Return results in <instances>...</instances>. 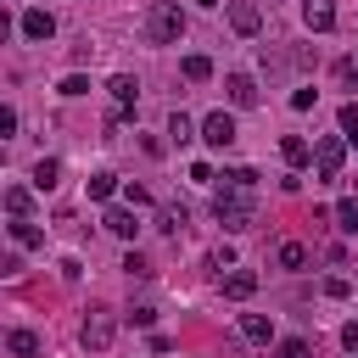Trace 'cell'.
<instances>
[{
	"label": "cell",
	"mask_w": 358,
	"mask_h": 358,
	"mask_svg": "<svg viewBox=\"0 0 358 358\" xmlns=\"http://www.w3.org/2000/svg\"><path fill=\"white\" fill-rule=\"evenodd\" d=\"M213 213H218L224 229H246V224L257 218V190H246V185H218Z\"/></svg>",
	"instance_id": "obj_1"
},
{
	"label": "cell",
	"mask_w": 358,
	"mask_h": 358,
	"mask_svg": "<svg viewBox=\"0 0 358 358\" xmlns=\"http://www.w3.org/2000/svg\"><path fill=\"white\" fill-rule=\"evenodd\" d=\"M179 34H185L179 0H151V6H145V39H151V45H179Z\"/></svg>",
	"instance_id": "obj_2"
},
{
	"label": "cell",
	"mask_w": 358,
	"mask_h": 358,
	"mask_svg": "<svg viewBox=\"0 0 358 358\" xmlns=\"http://www.w3.org/2000/svg\"><path fill=\"white\" fill-rule=\"evenodd\" d=\"M112 336H117L112 313H106V308H90V313H84V324H78V341H84L90 352H106V347H112Z\"/></svg>",
	"instance_id": "obj_3"
},
{
	"label": "cell",
	"mask_w": 358,
	"mask_h": 358,
	"mask_svg": "<svg viewBox=\"0 0 358 358\" xmlns=\"http://www.w3.org/2000/svg\"><path fill=\"white\" fill-rule=\"evenodd\" d=\"M341 157H347V145H341L336 134H319V145H313V162H319V179H336V173H341Z\"/></svg>",
	"instance_id": "obj_4"
},
{
	"label": "cell",
	"mask_w": 358,
	"mask_h": 358,
	"mask_svg": "<svg viewBox=\"0 0 358 358\" xmlns=\"http://www.w3.org/2000/svg\"><path fill=\"white\" fill-rule=\"evenodd\" d=\"M201 140H207L213 151H224V145L235 140V117H229V112H207V117H201Z\"/></svg>",
	"instance_id": "obj_5"
},
{
	"label": "cell",
	"mask_w": 358,
	"mask_h": 358,
	"mask_svg": "<svg viewBox=\"0 0 358 358\" xmlns=\"http://www.w3.org/2000/svg\"><path fill=\"white\" fill-rule=\"evenodd\" d=\"M224 95H229V106L246 112V106H257V78H252V73H229V78H224Z\"/></svg>",
	"instance_id": "obj_6"
},
{
	"label": "cell",
	"mask_w": 358,
	"mask_h": 358,
	"mask_svg": "<svg viewBox=\"0 0 358 358\" xmlns=\"http://www.w3.org/2000/svg\"><path fill=\"white\" fill-rule=\"evenodd\" d=\"M229 28H235V34H246V39H252V34H257V28H263V11H257V6H252V0H229Z\"/></svg>",
	"instance_id": "obj_7"
},
{
	"label": "cell",
	"mask_w": 358,
	"mask_h": 358,
	"mask_svg": "<svg viewBox=\"0 0 358 358\" xmlns=\"http://www.w3.org/2000/svg\"><path fill=\"white\" fill-rule=\"evenodd\" d=\"M302 17H308L313 34H330V28H336V6H330V0H302Z\"/></svg>",
	"instance_id": "obj_8"
},
{
	"label": "cell",
	"mask_w": 358,
	"mask_h": 358,
	"mask_svg": "<svg viewBox=\"0 0 358 358\" xmlns=\"http://www.w3.org/2000/svg\"><path fill=\"white\" fill-rule=\"evenodd\" d=\"M252 291H257V274H252V268H235V274H224V296H229V302H246Z\"/></svg>",
	"instance_id": "obj_9"
},
{
	"label": "cell",
	"mask_w": 358,
	"mask_h": 358,
	"mask_svg": "<svg viewBox=\"0 0 358 358\" xmlns=\"http://www.w3.org/2000/svg\"><path fill=\"white\" fill-rule=\"evenodd\" d=\"M106 90H112V106H117V112H129V106H134V95H140V78H129V73H117V78H112Z\"/></svg>",
	"instance_id": "obj_10"
},
{
	"label": "cell",
	"mask_w": 358,
	"mask_h": 358,
	"mask_svg": "<svg viewBox=\"0 0 358 358\" xmlns=\"http://www.w3.org/2000/svg\"><path fill=\"white\" fill-rule=\"evenodd\" d=\"M22 34H28V39H50V34H56V17H50V11H22Z\"/></svg>",
	"instance_id": "obj_11"
},
{
	"label": "cell",
	"mask_w": 358,
	"mask_h": 358,
	"mask_svg": "<svg viewBox=\"0 0 358 358\" xmlns=\"http://www.w3.org/2000/svg\"><path fill=\"white\" fill-rule=\"evenodd\" d=\"M101 224H106V229H112V235H123V241H134V229H140V224H134V213H129V207H106V218H101Z\"/></svg>",
	"instance_id": "obj_12"
},
{
	"label": "cell",
	"mask_w": 358,
	"mask_h": 358,
	"mask_svg": "<svg viewBox=\"0 0 358 358\" xmlns=\"http://www.w3.org/2000/svg\"><path fill=\"white\" fill-rule=\"evenodd\" d=\"M241 336H246V341H268V336H274V319H263V313H241Z\"/></svg>",
	"instance_id": "obj_13"
},
{
	"label": "cell",
	"mask_w": 358,
	"mask_h": 358,
	"mask_svg": "<svg viewBox=\"0 0 358 358\" xmlns=\"http://www.w3.org/2000/svg\"><path fill=\"white\" fill-rule=\"evenodd\" d=\"M6 347H11V358H39V336L34 330H11Z\"/></svg>",
	"instance_id": "obj_14"
},
{
	"label": "cell",
	"mask_w": 358,
	"mask_h": 358,
	"mask_svg": "<svg viewBox=\"0 0 358 358\" xmlns=\"http://www.w3.org/2000/svg\"><path fill=\"white\" fill-rule=\"evenodd\" d=\"M11 241H17V246H45V229L28 224V218H11Z\"/></svg>",
	"instance_id": "obj_15"
},
{
	"label": "cell",
	"mask_w": 358,
	"mask_h": 358,
	"mask_svg": "<svg viewBox=\"0 0 358 358\" xmlns=\"http://www.w3.org/2000/svg\"><path fill=\"white\" fill-rule=\"evenodd\" d=\"M179 73H185L190 84H207V78H213V62H207V56H185V62H179Z\"/></svg>",
	"instance_id": "obj_16"
},
{
	"label": "cell",
	"mask_w": 358,
	"mask_h": 358,
	"mask_svg": "<svg viewBox=\"0 0 358 358\" xmlns=\"http://www.w3.org/2000/svg\"><path fill=\"white\" fill-rule=\"evenodd\" d=\"M280 157H285L291 168H302V162H308V140H302V134H285V140H280Z\"/></svg>",
	"instance_id": "obj_17"
},
{
	"label": "cell",
	"mask_w": 358,
	"mask_h": 358,
	"mask_svg": "<svg viewBox=\"0 0 358 358\" xmlns=\"http://www.w3.org/2000/svg\"><path fill=\"white\" fill-rule=\"evenodd\" d=\"M56 173H62V162H56V157H39V162H34V190H50Z\"/></svg>",
	"instance_id": "obj_18"
},
{
	"label": "cell",
	"mask_w": 358,
	"mask_h": 358,
	"mask_svg": "<svg viewBox=\"0 0 358 358\" xmlns=\"http://www.w3.org/2000/svg\"><path fill=\"white\" fill-rule=\"evenodd\" d=\"M117 196V173H90V201H112Z\"/></svg>",
	"instance_id": "obj_19"
},
{
	"label": "cell",
	"mask_w": 358,
	"mask_h": 358,
	"mask_svg": "<svg viewBox=\"0 0 358 358\" xmlns=\"http://www.w3.org/2000/svg\"><path fill=\"white\" fill-rule=\"evenodd\" d=\"M280 268H308V246L302 241H285L280 246Z\"/></svg>",
	"instance_id": "obj_20"
},
{
	"label": "cell",
	"mask_w": 358,
	"mask_h": 358,
	"mask_svg": "<svg viewBox=\"0 0 358 358\" xmlns=\"http://www.w3.org/2000/svg\"><path fill=\"white\" fill-rule=\"evenodd\" d=\"M28 207H34V201H28V190H22V185H11V190H6V213H11V218H28Z\"/></svg>",
	"instance_id": "obj_21"
},
{
	"label": "cell",
	"mask_w": 358,
	"mask_h": 358,
	"mask_svg": "<svg viewBox=\"0 0 358 358\" xmlns=\"http://www.w3.org/2000/svg\"><path fill=\"white\" fill-rule=\"evenodd\" d=\"M185 224H190V213H185V207H162V218H157V229H168V235H179Z\"/></svg>",
	"instance_id": "obj_22"
},
{
	"label": "cell",
	"mask_w": 358,
	"mask_h": 358,
	"mask_svg": "<svg viewBox=\"0 0 358 358\" xmlns=\"http://www.w3.org/2000/svg\"><path fill=\"white\" fill-rule=\"evenodd\" d=\"M336 229L341 235H358V201H341L336 207Z\"/></svg>",
	"instance_id": "obj_23"
},
{
	"label": "cell",
	"mask_w": 358,
	"mask_h": 358,
	"mask_svg": "<svg viewBox=\"0 0 358 358\" xmlns=\"http://www.w3.org/2000/svg\"><path fill=\"white\" fill-rule=\"evenodd\" d=\"M168 134H173V145H185V140L196 134V123H190L185 112H173V117H168Z\"/></svg>",
	"instance_id": "obj_24"
},
{
	"label": "cell",
	"mask_w": 358,
	"mask_h": 358,
	"mask_svg": "<svg viewBox=\"0 0 358 358\" xmlns=\"http://www.w3.org/2000/svg\"><path fill=\"white\" fill-rule=\"evenodd\" d=\"M224 185H246V190H257V168H224Z\"/></svg>",
	"instance_id": "obj_25"
},
{
	"label": "cell",
	"mask_w": 358,
	"mask_h": 358,
	"mask_svg": "<svg viewBox=\"0 0 358 358\" xmlns=\"http://www.w3.org/2000/svg\"><path fill=\"white\" fill-rule=\"evenodd\" d=\"M123 274H129V280H151V263H145L140 252H129V257H123Z\"/></svg>",
	"instance_id": "obj_26"
},
{
	"label": "cell",
	"mask_w": 358,
	"mask_h": 358,
	"mask_svg": "<svg viewBox=\"0 0 358 358\" xmlns=\"http://www.w3.org/2000/svg\"><path fill=\"white\" fill-rule=\"evenodd\" d=\"M336 78H341L347 90H358V62H352V56H341V62H336Z\"/></svg>",
	"instance_id": "obj_27"
},
{
	"label": "cell",
	"mask_w": 358,
	"mask_h": 358,
	"mask_svg": "<svg viewBox=\"0 0 358 358\" xmlns=\"http://www.w3.org/2000/svg\"><path fill=\"white\" fill-rule=\"evenodd\" d=\"M274 358H308V341H302V336H291V341H280V347H274Z\"/></svg>",
	"instance_id": "obj_28"
},
{
	"label": "cell",
	"mask_w": 358,
	"mask_h": 358,
	"mask_svg": "<svg viewBox=\"0 0 358 358\" xmlns=\"http://www.w3.org/2000/svg\"><path fill=\"white\" fill-rule=\"evenodd\" d=\"M62 95H90V78H84V73H67V78H62Z\"/></svg>",
	"instance_id": "obj_29"
},
{
	"label": "cell",
	"mask_w": 358,
	"mask_h": 358,
	"mask_svg": "<svg viewBox=\"0 0 358 358\" xmlns=\"http://www.w3.org/2000/svg\"><path fill=\"white\" fill-rule=\"evenodd\" d=\"M324 296H336V302H341V296H352V280H341V274H330V280H324Z\"/></svg>",
	"instance_id": "obj_30"
},
{
	"label": "cell",
	"mask_w": 358,
	"mask_h": 358,
	"mask_svg": "<svg viewBox=\"0 0 358 358\" xmlns=\"http://www.w3.org/2000/svg\"><path fill=\"white\" fill-rule=\"evenodd\" d=\"M341 134L358 145V106H341Z\"/></svg>",
	"instance_id": "obj_31"
},
{
	"label": "cell",
	"mask_w": 358,
	"mask_h": 358,
	"mask_svg": "<svg viewBox=\"0 0 358 358\" xmlns=\"http://www.w3.org/2000/svg\"><path fill=\"white\" fill-rule=\"evenodd\" d=\"M123 196H129L134 207H145V201H151V190H145V185H123Z\"/></svg>",
	"instance_id": "obj_32"
},
{
	"label": "cell",
	"mask_w": 358,
	"mask_h": 358,
	"mask_svg": "<svg viewBox=\"0 0 358 358\" xmlns=\"http://www.w3.org/2000/svg\"><path fill=\"white\" fill-rule=\"evenodd\" d=\"M341 347H347V352H358V319H352V324H341Z\"/></svg>",
	"instance_id": "obj_33"
}]
</instances>
